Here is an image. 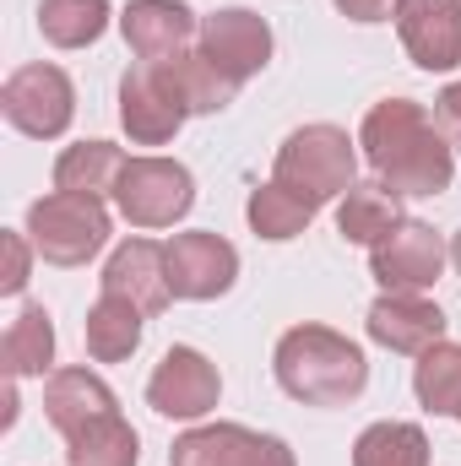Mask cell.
<instances>
[{
	"mask_svg": "<svg viewBox=\"0 0 461 466\" xmlns=\"http://www.w3.org/2000/svg\"><path fill=\"white\" fill-rule=\"evenodd\" d=\"M201 49L229 71L233 82H250L271 60V27L250 5H223V11L201 16Z\"/></svg>",
	"mask_w": 461,
	"mask_h": 466,
	"instance_id": "cell-12",
	"label": "cell"
},
{
	"mask_svg": "<svg viewBox=\"0 0 461 466\" xmlns=\"http://www.w3.org/2000/svg\"><path fill=\"white\" fill-rule=\"evenodd\" d=\"M0 115L11 119L22 136H38V141L60 136V130L71 125V115H77L71 76H66L60 66H44V60L11 71L5 87H0Z\"/></svg>",
	"mask_w": 461,
	"mask_h": 466,
	"instance_id": "cell-6",
	"label": "cell"
},
{
	"mask_svg": "<svg viewBox=\"0 0 461 466\" xmlns=\"http://www.w3.org/2000/svg\"><path fill=\"white\" fill-rule=\"evenodd\" d=\"M44 412H49V423L71 440L77 429H87L93 418L119 412V407H115V390H109L93 369H55L49 385H44Z\"/></svg>",
	"mask_w": 461,
	"mask_h": 466,
	"instance_id": "cell-17",
	"label": "cell"
},
{
	"mask_svg": "<svg viewBox=\"0 0 461 466\" xmlns=\"http://www.w3.org/2000/svg\"><path fill=\"white\" fill-rule=\"evenodd\" d=\"M440 266H446V244L429 223H402L369 255V271L385 293H424V288H435Z\"/></svg>",
	"mask_w": 461,
	"mask_h": 466,
	"instance_id": "cell-11",
	"label": "cell"
},
{
	"mask_svg": "<svg viewBox=\"0 0 461 466\" xmlns=\"http://www.w3.org/2000/svg\"><path fill=\"white\" fill-rule=\"evenodd\" d=\"M271 369H277V385L293 401H304V407H347L364 390V380H369L364 352L332 326H293V331H282V342L271 352Z\"/></svg>",
	"mask_w": 461,
	"mask_h": 466,
	"instance_id": "cell-2",
	"label": "cell"
},
{
	"mask_svg": "<svg viewBox=\"0 0 461 466\" xmlns=\"http://www.w3.org/2000/svg\"><path fill=\"white\" fill-rule=\"evenodd\" d=\"M435 125H440V136L451 141V152H461V82H451V87L435 98Z\"/></svg>",
	"mask_w": 461,
	"mask_h": 466,
	"instance_id": "cell-28",
	"label": "cell"
},
{
	"mask_svg": "<svg viewBox=\"0 0 461 466\" xmlns=\"http://www.w3.org/2000/svg\"><path fill=\"white\" fill-rule=\"evenodd\" d=\"M218 396H223L218 363L201 358L196 348H169L163 363L152 369V380H147V401L163 418H207L218 407Z\"/></svg>",
	"mask_w": 461,
	"mask_h": 466,
	"instance_id": "cell-9",
	"label": "cell"
},
{
	"mask_svg": "<svg viewBox=\"0 0 461 466\" xmlns=\"http://www.w3.org/2000/svg\"><path fill=\"white\" fill-rule=\"evenodd\" d=\"M185 119L190 115H185V104H179V93H174V82H169L163 66L141 60V66H130V71L119 76V125L130 130L136 147H163V141H174Z\"/></svg>",
	"mask_w": 461,
	"mask_h": 466,
	"instance_id": "cell-7",
	"label": "cell"
},
{
	"mask_svg": "<svg viewBox=\"0 0 461 466\" xmlns=\"http://www.w3.org/2000/svg\"><path fill=\"white\" fill-rule=\"evenodd\" d=\"M66 445H71V451H66L71 466H136L141 461V440H136V429H130L119 412L93 418V423L77 429Z\"/></svg>",
	"mask_w": 461,
	"mask_h": 466,
	"instance_id": "cell-22",
	"label": "cell"
},
{
	"mask_svg": "<svg viewBox=\"0 0 461 466\" xmlns=\"http://www.w3.org/2000/svg\"><path fill=\"white\" fill-rule=\"evenodd\" d=\"M141 309L130 304V299H115V293H104L93 309H87V352L98 358V363H119V358H130V352L141 348Z\"/></svg>",
	"mask_w": 461,
	"mask_h": 466,
	"instance_id": "cell-21",
	"label": "cell"
},
{
	"mask_svg": "<svg viewBox=\"0 0 461 466\" xmlns=\"http://www.w3.org/2000/svg\"><path fill=\"white\" fill-rule=\"evenodd\" d=\"M250 228L261 233V238H293V233H304L315 223V207L310 201H299L293 190H282L277 179L271 185H261V190H250Z\"/></svg>",
	"mask_w": 461,
	"mask_h": 466,
	"instance_id": "cell-27",
	"label": "cell"
},
{
	"mask_svg": "<svg viewBox=\"0 0 461 466\" xmlns=\"http://www.w3.org/2000/svg\"><path fill=\"white\" fill-rule=\"evenodd\" d=\"M369 337L391 352H429L446 342V309L418 293H385L369 304Z\"/></svg>",
	"mask_w": 461,
	"mask_h": 466,
	"instance_id": "cell-16",
	"label": "cell"
},
{
	"mask_svg": "<svg viewBox=\"0 0 461 466\" xmlns=\"http://www.w3.org/2000/svg\"><path fill=\"white\" fill-rule=\"evenodd\" d=\"M158 66L169 71V82H174V93H179L185 115H218V109H229L233 93H239V82H233V76L212 60V55H207V49H185V55L158 60Z\"/></svg>",
	"mask_w": 461,
	"mask_h": 466,
	"instance_id": "cell-18",
	"label": "cell"
},
{
	"mask_svg": "<svg viewBox=\"0 0 461 466\" xmlns=\"http://www.w3.org/2000/svg\"><path fill=\"white\" fill-rule=\"evenodd\" d=\"M169 466H299L277 434H255L244 423H207L174 440Z\"/></svg>",
	"mask_w": 461,
	"mask_h": 466,
	"instance_id": "cell-8",
	"label": "cell"
},
{
	"mask_svg": "<svg viewBox=\"0 0 461 466\" xmlns=\"http://www.w3.org/2000/svg\"><path fill=\"white\" fill-rule=\"evenodd\" d=\"M130 157H119L115 141H77L60 152L55 163V190H71V196H115L119 174H125Z\"/></svg>",
	"mask_w": 461,
	"mask_h": 466,
	"instance_id": "cell-20",
	"label": "cell"
},
{
	"mask_svg": "<svg viewBox=\"0 0 461 466\" xmlns=\"http://www.w3.org/2000/svg\"><path fill=\"white\" fill-rule=\"evenodd\" d=\"M27 233H33V249L49 266H87L109 244V212H104L98 196L55 190V196L27 207Z\"/></svg>",
	"mask_w": 461,
	"mask_h": 466,
	"instance_id": "cell-4",
	"label": "cell"
},
{
	"mask_svg": "<svg viewBox=\"0 0 461 466\" xmlns=\"http://www.w3.org/2000/svg\"><path fill=\"white\" fill-rule=\"evenodd\" d=\"M0 244H5V277H0V293H22V288H27V244H22V233H5Z\"/></svg>",
	"mask_w": 461,
	"mask_h": 466,
	"instance_id": "cell-29",
	"label": "cell"
},
{
	"mask_svg": "<svg viewBox=\"0 0 461 466\" xmlns=\"http://www.w3.org/2000/svg\"><path fill=\"white\" fill-rule=\"evenodd\" d=\"M337 11L353 22H391L402 11V0H337Z\"/></svg>",
	"mask_w": 461,
	"mask_h": 466,
	"instance_id": "cell-30",
	"label": "cell"
},
{
	"mask_svg": "<svg viewBox=\"0 0 461 466\" xmlns=\"http://www.w3.org/2000/svg\"><path fill=\"white\" fill-rule=\"evenodd\" d=\"M119 33H125V44H130L136 60H152L158 66V60L185 55V44L201 27H196V11L185 0H130L125 16H119Z\"/></svg>",
	"mask_w": 461,
	"mask_h": 466,
	"instance_id": "cell-15",
	"label": "cell"
},
{
	"mask_svg": "<svg viewBox=\"0 0 461 466\" xmlns=\"http://www.w3.org/2000/svg\"><path fill=\"white\" fill-rule=\"evenodd\" d=\"M0 358H5V374L11 380H27V374H44L55 363V326L38 304H27L11 326H5V342H0Z\"/></svg>",
	"mask_w": 461,
	"mask_h": 466,
	"instance_id": "cell-24",
	"label": "cell"
},
{
	"mask_svg": "<svg viewBox=\"0 0 461 466\" xmlns=\"http://www.w3.org/2000/svg\"><path fill=\"white\" fill-rule=\"evenodd\" d=\"M413 390H418V401L435 418H461V348L456 342H435L429 352H418Z\"/></svg>",
	"mask_w": 461,
	"mask_h": 466,
	"instance_id": "cell-25",
	"label": "cell"
},
{
	"mask_svg": "<svg viewBox=\"0 0 461 466\" xmlns=\"http://www.w3.org/2000/svg\"><path fill=\"white\" fill-rule=\"evenodd\" d=\"M115 207L136 228H174L196 207V179L174 157H130L115 185Z\"/></svg>",
	"mask_w": 461,
	"mask_h": 466,
	"instance_id": "cell-5",
	"label": "cell"
},
{
	"mask_svg": "<svg viewBox=\"0 0 461 466\" xmlns=\"http://www.w3.org/2000/svg\"><path fill=\"white\" fill-rule=\"evenodd\" d=\"M353 466H429V434L418 423H369L353 445Z\"/></svg>",
	"mask_w": 461,
	"mask_h": 466,
	"instance_id": "cell-26",
	"label": "cell"
},
{
	"mask_svg": "<svg viewBox=\"0 0 461 466\" xmlns=\"http://www.w3.org/2000/svg\"><path fill=\"white\" fill-rule=\"evenodd\" d=\"M451 260H456V271H461V233H456V244H451Z\"/></svg>",
	"mask_w": 461,
	"mask_h": 466,
	"instance_id": "cell-31",
	"label": "cell"
},
{
	"mask_svg": "<svg viewBox=\"0 0 461 466\" xmlns=\"http://www.w3.org/2000/svg\"><path fill=\"white\" fill-rule=\"evenodd\" d=\"M239 277V249L223 233H179L169 238V288L174 299H223Z\"/></svg>",
	"mask_w": 461,
	"mask_h": 466,
	"instance_id": "cell-10",
	"label": "cell"
},
{
	"mask_svg": "<svg viewBox=\"0 0 461 466\" xmlns=\"http://www.w3.org/2000/svg\"><path fill=\"white\" fill-rule=\"evenodd\" d=\"M104 293L130 299L141 315H158L169 309L174 288H169V244H152V238H125L109 266H104Z\"/></svg>",
	"mask_w": 461,
	"mask_h": 466,
	"instance_id": "cell-14",
	"label": "cell"
},
{
	"mask_svg": "<svg viewBox=\"0 0 461 466\" xmlns=\"http://www.w3.org/2000/svg\"><path fill=\"white\" fill-rule=\"evenodd\" d=\"M402 228V196L396 190H385L380 179H369V185H353L343 196V207H337V233H343L347 244H380V238H391V233Z\"/></svg>",
	"mask_w": 461,
	"mask_h": 466,
	"instance_id": "cell-19",
	"label": "cell"
},
{
	"mask_svg": "<svg viewBox=\"0 0 461 466\" xmlns=\"http://www.w3.org/2000/svg\"><path fill=\"white\" fill-rule=\"evenodd\" d=\"M396 33L424 71H456L461 66V0H402Z\"/></svg>",
	"mask_w": 461,
	"mask_h": 466,
	"instance_id": "cell-13",
	"label": "cell"
},
{
	"mask_svg": "<svg viewBox=\"0 0 461 466\" xmlns=\"http://www.w3.org/2000/svg\"><path fill=\"white\" fill-rule=\"evenodd\" d=\"M109 27V0H38V33L55 49H87Z\"/></svg>",
	"mask_w": 461,
	"mask_h": 466,
	"instance_id": "cell-23",
	"label": "cell"
},
{
	"mask_svg": "<svg viewBox=\"0 0 461 466\" xmlns=\"http://www.w3.org/2000/svg\"><path fill=\"white\" fill-rule=\"evenodd\" d=\"M358 147L374 168V179L396 196H440L451 190V141L440 136V125L424 115V104L413 98H385L364 115Z\"/></svg>",
	"mask_w": 461,
	"mask_h": 466,
	"instance_id": "cell-1",
	"label": "cell"
},
{
	"mask_svg": "<svg viewBox=\"0 0 461 466\" xmlns=\"http://www.w3.org/2000/svg\"><path fill=\"white\" fill-rule=\"evenodd\" d=\"M353 174H358V157H353L347 130H337V125H304V130H293L277 147V168H271V179L282 190H293L299 201H310L315 212L353 190Z\"/></svg>",
	"mask_w": 461,
	"mask_h": 466,
	"instance_id": "cell-3",
	"label": "cell"
}]
</instances>
